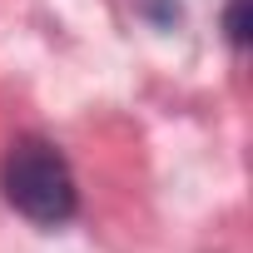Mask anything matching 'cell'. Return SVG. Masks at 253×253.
I'll use <instances>...</instances> for the list:
<instances>
[{
    "mask_svg": "<svg viewBox=\"0 0 253 253\" xmlns=\"http://www.w3.org/2000/svg\"><path fill=\"white\" fill-rule=\"evenodd\" d=\"M223 40L238 55L248 50V0H228V5H223Z\"/></svg>",
    "mask_w": 253,
    "mask_h": 253,
    "instance_id": "7a4b0ae2",
    "label": "cell"
},
{
    "mask_svg": "<svg viewBox=\"0 0 253 253\" xmlns=\"http://www.w3.org/2000/svg\"><path fill=\"white\" fill-rule=\"evenodd\" d=\"M0 194L5 204L40 223V228H65L75 213H80V184L70 174V159L40 139V134H20L5 159H0Z\"/></svg>",
    "mask_w": 253,
    "mask_h": 253,
    "instance_id": "6da1fadb",
    "label": "cell"
}]
</instances>
